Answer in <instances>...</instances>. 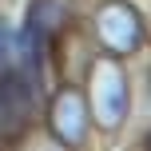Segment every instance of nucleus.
Listing matches in <instances>:
<instances>
[{"label":"nucleus","instance_id":"6","mask_svg":"<svg viewBox=\"0 0 151 151\" xmlns=\"http://www.w3.org/2000/svg\"><path fill=\"white\" fill-rule=\"evenodd\" d=\"M0 68H12V28L0 20Z\"/></svg>","mask_w":151,"mask_h":151},{"label":"nucleus","instance_id":"4","mask_svg":"<svg viewBox=\"0 0 151 151\" xmlns=\"http://www.w3.org/2000/svg\"><path fill=\"white\" fill-rule=\"evenodd\" d=\"M36 111V80L20 68H0V143H12Z\"/></svg>","mask_w":151,"mask_h":151},{"label":"nucleus","instance_id":"3","mask_svg":"<svg viewBox=\"0 0 151 151\" xmlns=\"http://www.w3.org/2000/svg\"><path fill=\"white\" fill-rule=\"evenodd\" d=\"M48 131L60 147H83L91 131V107H88V91H80L76 83H60L48 99Z\"/></svg>","mask_w":151,"mask_h":151},{"label":"nucleus","instance_id":"2","mask_svg":"<svg viewBox=\"0 0 151 151\" xmlns=\"http://www.w3.org/2000/svg\"><path fill=\"white\" fill-rule=\"evenodd\" d=\"M91 32H96V44L115 60L135 56L147 44V24L131 0H104L91 16Z\"/></svg>","mask_w":151,"mask_h":151},{"label":"nucleus","instance_id":"7","mask_svg":"<svg viewBox=\"0 0 151 151\" xmlns=\"http://www.w3.org/2000/svg\"><path fill=\"white\" fill-rule=\"evenodd\" d=\"M147 151H151V135H147Z\"/></svg>","mask_w":151,"mask_h":151},{"label":"nucleus","instance_id":"5","mask_svg":"<svg viewBox=\"0 0 151 151\" xmlns=\"http://www.w3.org/2000/svg\"><path fill=\"white\" fill-rule=\"evenodd\" d=\"M68 24H72V0H32L24 12V32H32L44 44L60 40Z\"/></svg>","mask_w":151,"mask_h":151},{"label":"nucleus","instance_id":"1","mask_svg":"<svg viewBox=\"0 0 151 151\" xmlns=\"http://www.w3.org/2000/svg\"><path fill=\"white\" fill-rule=\"evenodd\" d=\"M88 107H91V119L115 135V131L127 123L131 115V83H127V72L115 56H96L91 60V96H88Z\"/></svg>","mask_w":151,"mask_h":151}]
</instances>
